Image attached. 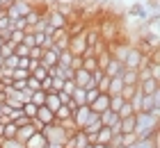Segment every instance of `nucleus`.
Wrapping results in <instances>:
<instances>
[{"label": "nucleus", "mask_w": 160, "mask_h": 148, "mask_svg": "<svg viewBox=\"0 0 160 148\" xmlns=\"http://www.w3.org/2000/svg\"><path fill=\"white\" fill-rule=\"evenodd\" d=\"M110 139H112V130L103 125V128L96 132V137H94V144H103L105 146V144H110Z\"/></svg>", "instance_id": "19"}, {"label": "nucleus", "mask_w": 160, "mask_h": 148, "mask_svg": "<svg viewBox=\"0 0 160 148\" xmlns=\"http://www.w3.org/2000/svg\"><path fill=\"white\" fill-rule=\"evenodd\" d=\"M108 84H110V75H105V73H103V78H101L98 82H96V89L105 93V91H108Z\"/></svg>", "instance_id": "42"}, {"label": "nucleus", "mask_w": 160, "mask_h": 148, "mask_svg": "<svg viewBox=\"0 0 160 148\" xmlns=\"http://www.w3.org/2000/svg\"><path fill=\"white\" fill-rule=\"evenodd\" d=\"M73 82H76V87H82V89L96 87V84H94V80H92V73L85 71V69H76V73H73Z\"/></svg>", "instance_id": "5"}, {"label": "nucleus", "mask_w": 160, "mask_h": 148, "mask_svg": "<svg viewBox=\"0 0 160 148\" xmlns=\"http://www.w3.org/2000/svg\"><path fill=\"white\" fill-rule=\"evenodd\" d=\"M85 48H87V41H85V34H82V32L69 36V48H67V50H71L73 55H82Z\"/></svg>", "instance_id": "6"}, {"label": "nucleus", "mask_w": 160, "mask_h": 148, "mask_svg": "<svg viewBox=\"0 0 160 148\" xmlns=\"http://www.w3.org/2000/svg\"><path fill=\"white\" fill-rule=\"evenodd\" d=\"M92 148H103V144H92Z\"/></svg>", "instance_id": "54"}, {"label": "nucleus", "mask_w": 160, "mask_h": 148, "mask_svg": "<svg viewBox=\"0 0 160 148\" xmlns=\"http://www.w3.org/2000/svg\"><path fill=\"white\" fill-rule=\"evenodd\" d=\"M73 89H76V82L73 80H64V84H62V91H67L69 96L73 93Z\"/></svg>", "instance_id": "46"}, {"label": "nucleus", "mask_w": 160, "mask_h": 148, "mask_svg": "<svg viewBox=\"0 0 160 148\" xmlns=\"http://www.w3.org/2000/svg\"><path fill=\"white\" fill-rule=\"evenodd\" d=\"M41 132H43V137H46L48 141H57V144H64V141H67V137H69V132L64 130L57 121H55V123L43 125V130H41Z\"/></svg>", "instance_id": "3"}, {"label": "nucleus", "mask_w": 160, "mask_h": 148, "mask_svg": "<svg viewBox=\"0 0 160 148\" xmlns=\"http://www.w3.org/2000/svg\"><path fill=\"white\" fill-rule=\"evenodd\" d=\"M28 64H30V57H18V69L28 71Z\"/></svg>", "instance_id": "52"}, {"label": "nucleus", "mask_w": 160, "mask_h": 148, "mask_svg": "<svg viewBox=\"0 0 160 148\" xmlns=\"http://www.w3.org/2000/svg\"><path fill=\"white\" fill-rule=\"evenodd\" d=\"M23 144H25V148H46L48 139L43 137V132H34V135L28 139V141H23Z\"/></svg>", "instance_id": "12"}, {"label": "nucleus", "mask_w": 160, "mask_h": 148, "mask_svg": "<svg viewBox=\"0 0 160 148\" xmlns=\"http://www.w3.org/2000/svg\"><path fill=\"white\" fill-rule=\"evenodd\" d=\"M158 130H160V118L151 116L149 112H135V130H133V135L137 139L153 137Z\"/></svg>", "instance_id": "1"}, {"label": "nucleus", "mask_w": 160, "mask_h": 148, "mask_svg": "<svg viewBox=\"0 0 160 148\" xmlns=\"http://www.w3.org/2000/svg\"><path fill=\"white\" fill-rule=\"evenodd\" d=\"M41 16H43V9H39V7H37V5H34V9H32L30 14H25V16H23V18H25V23H28V25H30V27H32V25H34V23H37V21L41 18Z\"/></svg>", "instance_id": "22"}, {"label": "nucleus", "mask_w": 160, "mask_h": 148, "mask_svg": "<svg viewBox=\"0 0 160 148\" xmlns=\"http://www.w3.org/2000/svg\"><path fill=\"white\" fill-rule=\"evenodd\" d=\"M41 91H46V93L53 91V78H50V75H46L41 80Z\"/></svg>", "instance_id": "43"}, {"label": "nucleus", "mask_w": 160, "mask_h": 148, "mask_svg": "<svg viewBox=\"0 0 160 148\" xmlns=\"http://www.w3.org/2000/svg\"><path fill=\"white\" fill-rule=\"evenodd\" d=\"M34 118H39V121H41L43 125L55 123V114L50 112V109H48L46 105H39V107H37V114H34Z\"/></svg>", "instance_id": "13"}, {"label": "nucleus", "mask_w": 160, "mask_h": 148, "mask_svg": "<svg viewBox=\"0 0 160 148\" xmlns=\"http://www.w3.org/2000/svg\"><path fill=\"white\" fill-rule=\"evenodd\" d=\"M0 9H2V5H0Z\"/></svg>", "instance_id": "60"}, {"label": "nucleus", "mask_w": 160, "mask_h": 148, "mask_svg": "<svg viewBox=\"0 0 160 148\" xmlns=\"http://www.w3.org/2000/svg\"><path fill=\"white\" fill-rule=\"evenodd\" d=\"M117 148H123V146H117Z\"/></svg>", "instance_id": "59"}, {"label": "nucleus", "mask_w": 160, "mask_h": 148, "mask_svg": "<svg viewBox=\"0 0 160 148\" xmlns=\"http://www.w3.org/2000/svg\"><path fill=\"white\" fill-rule=\"evenodd\" d=\"M71 57H73V53H71V50H62V53H60V59H57V64L71 66Z\"/></svg>", "instance_id": "37"}, {"label": "nucleus", "mask_w": 160, "mask_h": 148, "mask_svg": "<svg viewBox=\"0 0 160 148\" xmlns=\"http://www.w3.org/2000/svg\"><path fill=\"white\" fill-rule=\"evenodd\" d=\"M14 2V0H0V5H2V9H5V7H9Z\"/></svg>", "instance_id": "53"}, {"label": "nucleus", "mask_w": 160, "mask_h": 148, "mask_svg": "<svg viewBox=\"0 0 160 148\" xmlns=\"http://www.w3.org/2000/svg\"><path fill=\"white\" fill-rule=\"evenodd\" d=\"M71 98H73L78 105H85V89H82V87H76L73 93H71Z\"/></svg>", "instance_id": "31"}, {"label": "nucleus", "mask_w": 160, "mask_h": 148, "mask_svg": "<svg viewBox=\"0 0 160 148\" xmlns=\"http://www.w3.org/2000/svg\"><path fill=\"white\" fill-rule=\"evenodd\" d=\"M89 109H92L94 114H103L105 109H110V96L101 91V93L96 96V100H94V103H89Z\"/></svg>", "instance_id": "7"}, {"label": "nucleus", "mask_w": 160, "mask_h": 148, "mask_svg": "<svg viewBox=\"0 0 160 148\" xmlns=\"http://www.w3.org/2000/svg\"><path fill=\"white\" fill-rule=\"evenodd\" d=\"M119 130H121V135H128V132H133V130H135V114L121 118V121H119Z\"/></svg>", "instance_id": "21"}, {"label": "nucleus", "mask_w": 160, "mask_h": 148, "mask_svg": "<svg viewBox=\"0 0 160 148\" xmlns=\"http://www.w3.org/2000/svg\"><path fill=\"white\" fill-rule=\"evenodd\" d=\"M14 123H16V125H18V128H21V125H28V123H30V116H25V114H21V116H16V118H14Z\"/></svg>", "instance_id": "50"}, {"label": "nucleus", "mask_w": 160, "mask_h": 148, "mask_svg": "<svg viewBox=\"0 0 160 148\" xmlns=\"http://www.w3.org/2000/svg\"><path fill=\"white\" fill-rule=\"evenodd\" d=\"M28 75H30V71H25V69H14L12 71L14 80H28Z\"/></svg>", "instance_id": "41"}, {"label": "nucleus", "mask_w": 160, "mask_h": 148, "mask_svg": "<svg viewBox=\"0 0 160 148\" xmlns=\"http://www.w3.org/2000/svg\"><path fill=\"white\" fill-rule=\"evenodd\" d=\"M121 105H123V98H121V96H110V109H112V112H119Z\"/></svg>", "instance_id": "39"}, {"label": "nucleus", "mask_w": 160, "mask_h": 148, "mask_svg": "<svg viewBox=\"0 0 160 148\" xmlns=\"http://www.w3.org/2000/svg\"><path fill=\"white\" fill-rule=\"evenodd\" d=\"M121 137H123V146H128V144H133V141H135V139H137V137L133 135V132H128V135H121Z\"/></svg>", "instance_id": "51"}, {"label": "nucleus", "mask_w": 160, "mask_h": 148, "mask_svg": "<svg viewBox=\"0 0 160 148\" xmlns=\"http://www.w3.org/2000/svg\"><path fill=\"white\" fill-rule=\"evenodd\" d=\"M21 109H23V114L25 116H34V114H37V105H34V103L32 100H28V103H23V107H21Z\"/></svg>", "instance_id": "32"}, {"label": "nucleus", "mask_w": 160, "mask_h": 148, "mask_svg": "<svg viewBox=\"0 0 160 148\" xmlns=\"http://www.w3.org/2000/svg\"><path fill=\"white\" fill-rule=\"evenodd\" d=\"M30 75H32V78H37L39 82H41V80H43V78L48 75V71H46V69H43V66L39 64V66H37V69H34V71H30Z\"/></svg>", "instance_id": "40"}, {"label": "nucleus", "mask_w": 160, "mask_h": 148, "mask_svg": "<svg viewBox=\"0 0 160 148\" xmlns=\"http://www.w3.org/2000/svg\"><path fill=\"white\" fill-rule=\"evenodd\" d=\"M71 116V107H67V105H60L55 109V121H64V118H69Z\"/></svg>", "instance_id": "26"}, {"label": "nucleus", "mask_w": 160, "mask_h": 148, "mask_svg": "<svg viewBox=\"0 0 160 148\" xmlns=\"http://www.w3.org/2000/svg\"><path fill=\"white\" fill-rule=\"evenodd\" d=\"M16 130H18V125L9 121V123H5V130H2V137L5 139H12V137H16Z\"/></svg>", "instance_id": "25"}, {"label": "nucleus", "mask_w": 160, "mask_h": 148, "mask_svg": "<svg viewBox=\"0 0 160 148\" xmlns=\"http://www.w3.org/2000/svg\"><path fill=\"white\" fill-rule=\"evenodd\" d=\"M101 128H103V123H101L98 114H94V112H92V114H89V121L85 123V128H82V130L87 132V135H96Z\"/></svg>", "instance_id": "10"}, {"label": "nucleus", "mask_w": 160, "mask_h": 148, "mask_svg": "<svg viewBox=\"0 0 160 148\" xmlns=\"http://www.w3.org/2000/svg\"><path fill=\"white\" fill-rule=\"evenodd\" d=\"M123 69V64L119 62V59H110V62H108V66H105V69H103V73H105V75H110V78H114V75H119V71Z\"/></svg>", "instance_id": "17"}, {"label": "nucleus", "mask_w": 160, "mask_h": 148, "mask_svg": "<svg viewBox=\"0 0 160 148\" xmlns=\"http://www.w3.org/2000/svg\"><path fill=\"white\" fill-rule=\"evenodd\" d=\"M57 123H60L62 128L69 132V135H73V132L78 130V128H76V123H73V118H71V116H69V118H64V121H57Z\"/></svg>", "instance_id": "30"}, {"label": "nucleus", "mask_w": 160, "mask_h": 148, "mask_svg": "<svg viewBox=\"0 0 160 148\" xmlns=\"http://www.w3.org/2000/svg\"><path fill=\"white\" fill-rule=\"evenodd\" d=\"M25 82H28V89H32V91H39V89H41V82L37 78H32V75H28Z\"/></svg>", "instance_id": "44"}, {"label": "nucleus", "mask_w": 160, "mask_h": 148, "mask_svg": "<svg viewBox=\"0 0 160 148\" xmlns=\"http://www.w3.org/2000/svg\"><path fill=\"white\" fill-rule=\"evenodd\" d=\"M121 89H123V82H121V78L119 75H114V78H110V84H108V96H119L121 93Z\"/></svg>", "instance_id": "16"}, {"label": "nucleus", "mask_w": 160, "mask_h": 148, "mask_svg": "<svg viewBox=\"0 0 160 148\" xmlns=\"http://www.w3.org/2000/svg\"><path fill=\"white\" fill-rule=\"evenodd\" d=\"M62 84H64V78L53 75V91H62Z\"/></svg>", "instance_id": "47"}, {"label": "nucleus", "mask_w": 160, "mask_h": 148, "mask_svg": "<svg viewBox=\"0 0 160 148\" xmlns=\"http://www.w3.org/2000/svg\"><path fill=\"white\" fill-rule=\"evenodd\" d=\"M80 69H85V71H94V69H98L96 66V57H82V66H80Z\"/></svg>", "instance_id": "29"}, {"label": "nucleus", "mask_w": 160, "mask_h": 148, "mask_svg": "<svg viewBox=\"0 0 160 148\" xmlns=\"http://www.w3.org/2000/svg\"><path fill=\"white\" fill-rule=\"evenodd\" d=\"M9 7L18 14V16H25V14H30L34 9V2H32V0H14Z\"/></svg>", "instance_id": "9"}, {"label": "nucleus", "mask_w": 160, "mask_h": 148, "mask_svg": "<svg viewBox=\"0 0 160 148\" xmlns=\"http://www.w3.org/2000/svg\"><path fill=\"white\" fill-rule=\"evenodd\" d=\"M110 146H112V148L123 146V137H121V132H119V135H112V139H110Z\"/></svg>", "instance_id": "48"}, {"label": "nucleus", "mask_w": 160, "mask_h": 148, "mask_svg": "<svg viewBox=\"0 0 160 148\" xmlns=\"http://www.w3.org/2000/svg\"><path fill=\"white\" fill-rule=\"evenodd\" d=\"M130 114H135V112H133V105H130V100H123V105L119 107L117 116H119V118H126V116H130Z\"/></svg>", "instance_id": "27"}, {"label": "nucleus", "mask_w": 160, "mask_h": 148, "mask_svg": "<svg viewBox=\"0 0 160 148\" xmlns=\"http://www.w3.org/2000/svg\"><path fill=\"white\" fill-rule=\"evenodd\" d=\"M80 66H82V55H73L71 57V69H80Z\"/></svg>", "instance_id": "49"}, {"label": "nucleus", "mask_w": 160, "mask_h": 148, "mask_svg": "<svg viewBox=\"0 0 160 148\" xmlns=\"http://www.w3.org/2000/svg\"><path fill=\"white\" fill-rule=\"evenodd\" d=\"M32 103H34V105H43V103H46V91H41V89H39V91H32Z\"/></svg>", "instance_id": "36"}, {"label": "nucleus", "mask_w": 160, "mask_h": 148, "mask_svg": "<svg viewBox=\"0 0 160 148\" xmlns=\"http://www.w3.org/2000/svg\"><path fill=\"white\" fill-rule=\"evenodd\" d=\"M0 148H25V144L18 141L16 137H12V139H5L2 137V146H0Z\"/></svg>", "instance_id": "28"}, {"label": "nucleus", "mask_w": 160, "mask_h": 148, "mask_svg": "<svg viewBox=\"0 0 160 148\" xmlns=\"http://www.w3.org/2000/svg\"><path fill=\"white\" fill-rule=\"evenodd\" d=\"M96 27H98L101 39H103L105 43H108V41L114 43V39L119 36V27H117V21H114V18H103Z\"/></svg>", "instance_id": "2"}, {"label": "nucleus", "mask_w": 160, "mask_h": 148, "mask_svg": "<svg viewBox=\"0 0 160 148\" xmlns=\"http://www.w3.org/2000/svg\"><path fill=\"white\" fill-rule=\"evenodd\" d=\"M2 64H5V57H0V69H2Z\"/></svg>", "instance_id": "55"}, {"label": "nucleus", "mask_w": 160, "mask_h": 148, "mask_svg": "<svg viewBox=\"0 0 160 148\" xmlns=\"http://www.w3.org/2000/svg\"><path fill=\"white\" fill-rule=\"evenodd\" d=\"M14 55H16V57H30V46H25V43H18V46L14 48Z\"/></svg>", "instance_id": "34"}, {"label": "nucleus", "mask_w": 160, "mask_h": 148, "mask_svg": "<svg viewBox=\"0 0 160 148\" xmlns=\"http://www.w3.org/2000/svg\"><path fill=\"white\" fill-rule=\"evenodd\" d=\"M140 64H142V53H140L135 46H130L126 59H123V66H126V69H135V71H137V69H140Z\"/></svg>", "instance_id": "8"}, {"label": "nucleus", "mask_w": 160, "mask_h": 148, "mask_svg": "<svg viewBox=\"0 0 160 148\" xmlns=\"http://www.w3.org/2000/svg\"><path fill=\"white\" fill-rule=\"evenodd\" d=\"M89 114H92V109H89V105H78V109L73 112V123H76V128L78 130H82L85 128V123L89 121Z\"/></svg>", "instance_id": "4"}, {"label": "nucleus", "mask_w": 160, "mask_h": 148, "mask_svg": "<svg viewBox=\"0 0 160 148\" xmlns=\"http://www.w3.org/2000/svg\"><path fill=\"white\" fill-rule=\"evenodd\" d=\"M2 66H5V69H12V71H14V69H18V57H16V55L5 57V64H2Z\"/></svg>", "instance_id": "38"}, {"label": "nucleus", "mask_w": 160, "mask_h": 148, "mask_svg": "<svg viewBox=\"0 0 160 148\" xmlns=\"http://www.w3.org/2000/svg\"><path fill=\"white\" fill-rule=\"evenodd\" d=\"M30 57H32V59H41V57H43V48H41V46H32V48H30Z\"/></svg>", "instance_id": "45"}, {"label": "nucleus", "mask_w": 160, "mask_h": 148, "mask_svg": "<svg viewBox=\"0 0 160 148\" xmlns=\"http://www.w3.org/2000/svg\"><path fill=\"white\" fill-rule=\"evenodd\" d=\"M140 91L142 93H156V91H160V82L158 80H153V78H147V80H142L140 84Z\"/></svg>", "instance_id": "15"}, {"label": "nucleus", "mask_w": 160, "mask_h": 148, "mask_svg": "<svg viewBox=\"0 0 160 148\" xmlns=\"http://www.w3.org/2000/svg\"><path fill=\"white\" fill-rule=\"evenodd\" d=\"M135 148H158V132H156L153 137L135 139Z\"/></svg>", "instance_id": "20"}, {"label": "nucleus", "mask_w": 160, "mask_h": 148, "mask_svg": "<svg viewBox=\"0 0 160 148\" xmlns=\"http://www.w3.org/2000/svg\"><path fill=\"white\" fill-rule=\"evenodd\" d=\"M43 105H46L50 112L55 114V109L60 107V98H57V93L55 91H50V93H46V103H43Z\"/></svg>", "instance_id": "23"}, {"label": "nucleus", "mask_w": 160, "mask_h": 148, "mask_svg": "<svg viewBox=\"0 0 160 148\" xmlns=\"http://www.w3.org/2000/svg\"><path fill=\"white\" fill-rule=\"evenodd\" d=\"M103 148H112V146H110V144H105V146H103Z\"/></svg>", "instance_id": "58"}, {"label": "nucleus", "mask_w": 160, "mask_h": 148, "mask_svg": "<svg viewBox=\"0 0 160 148\" xmlns=\"http://www.w3.org/2000/svg\"><path fill=\"white\" fill-rule=\"evenodd\" d=\"M128 16H135V18H140L142 23H147V18H149V9H147V7H144L142 2H135V5L128 9Z\"/></svg>", "instance_id": "11"}, {"label": "nucleus", "mask_w": 160, "mask_h": 148, "mask_svg": "<svg viewBox=\"0 0 160 148\" xmlns=\"http://www.w3.org/2000/svg\"><path fill=\"white\" fill-rule=\"evenodd\" d=\"M23 36H25L23 30H12V32H9V39H7V41H12L14 48H16L18 43H23Z\"/></svg>", "instance_id": "24"}, {"label": "nucleus", "mask_w": 160, "mask_h": 148, "mask_svg": "<svg viewBox=\"0 0 160 148\" xmlns=\"http://www.w3.org/2000/svg\"><path fill=\"white\" fill-rule=\"evenodd\" d=\"M2 43H5V39H2V36H0V46H2Z\"/></svg>", "instance_id": "57"}, {"label": "nucleus", "mask_w": 160, "mask_h": 148, "mask_svg": "<svg viewBox=\"0 0 160 148\" xmlns=\"http://www.w3.org/2000/svg\"><path fill=\"white\" fill-rule=\"evenodd\" d=\"M135 89H137V84H123V89H121V98L123 100H130V96H133L135 93Z\"/></svg>", "instance_id": "33"}, {"label": "nucleus", "mask_w": 160, "mask_h": 148, "mask_svg": "<svg viewBox=\"0 0 160 148\" xmlns=\"http://www.w3.org/2000/svg\"><path fill=\"white\" fill-rule=\"evenodd\" d=\"M0 116H2V103H0Z\"/></svg>", "instance_id": "56"}, {"label": "nucleus", "mask_w": 160, "mask_h": 148, "mask_svg": "<svg viewBox=\"0 0 160 148\" xmlns=\"http://www.w3.org/2000/svg\"><path fill=\"white\" fill-rule=\"evenodd\" d=\"M9 55H14V43L5 41L2 46H0V57H9Z\"/></svg>", "instance_id": "35"}, {"label": "nucleus", "mask_w": 160, "mask_h": 148, "mask_svg": "<svg viewBox=\"0 0 160 148\" xmlns=\"http://www.w3.org/2000/svg\"><path fill=\"white\" fill-rule=\"evenodd\" d=\"M119 78H121L123 84H137V82H140V78H137V71H135V69H126V66L119 71Z\"/></svg>", "instance_id": "14"}, {"label": "nucleus", "mask_w": 160, "mask_h": 148, "mask_svg": "<svg viewBox=\"0 0 160 148\" xmlns=\"http://www.w3.org/2000/svg\"><path fill=\"white\" fill-rule=\"evenodd\" d=\"M34 132H37V130L32 128V123H28V125H21V128L16 130V139H18V141H28V139H30V137L34 135Z\"/></svg>", "instance_id": "18"}]
</instances>
